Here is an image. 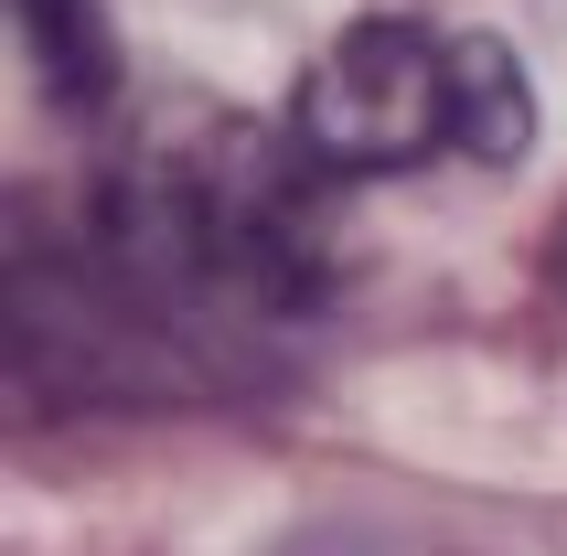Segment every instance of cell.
<instances>
[{
    "mask_svg": "<svg viewBox=\"0 0 567 556\" xmlns=\"http://www.w3.org/2000/svg\"><path fill=\"white\" fill-rule=\"evenodd\" d=\"M321 161L236 119L172 128L107 183L96 247L161 332H268L321 289Z\"/></svg>",
    "mask_w": 567,
    "mask_h": 556,
    "instance_id": "cell-1",
    "label": "cell"
},
{
    "mask_svg": "<svg viewBox=\"0 0 567 556\" xmlns=\"http://www.w3.org/2000/svg\"><path fill=\"white\" fill-rule=\"evenodd\" d=\"M536 128V96L493 32H429V22H353L332 32L289 96V140L321 172H417L440 151L514 161Z\"/></svg>",
    "mask_w": 567,
    "mask_h": 556,
    "instance_id": "cell-2",
    "label": "cell"
},
{
    "mask_svg": "<svg viewBox=\"0 0 567 556\" xmlns=\"http://www.w3.org/2000/svg\"><path fill=\"white\" fill-rule=\"evenodd\" d=\"M11 22H22V54L43 64V86L64 107H107V86H118L107 0H11Z\"/></svg>",
    "mask_w": 567,
    "mask_h": 556,
    "instance_id": "cell-3",
    "label": "cell"
}]
</instances>
